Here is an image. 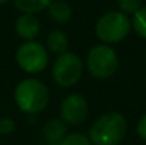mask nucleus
<instances>
[{"label": "nucleus", "instance_id": "obj_1", "mask_svg": "<svg viewBox=\"0 0 146 145\" xmlns=\"http://www.w3.org/2000/svg\"><path fill=\"white\" fill-rule=\"evenodd\" d=\"M126 131V118L118 111H109L91 125L88 138L92 145H119L123 141Z\"/></svg>", "mask_w": 146, "mask_h": 145}, {"label": "nucleus", "instance_id": "obj_2", "mask_svg": "<svg viewBox=\"0 0 146 145\" xmlns=\"http://www.w3.org/2000/svg\"><path fill=\"white\" fill-rule=\"evenodd\" d=\"M50 101L47 86L38 78H24L14 88V102L27 115L40 114Z\"/></svg>", "mask_w": 146, "mask_h": 145}, {"label": "nucleus", "instance_id": "obj_3", "mask_svg": "<svg viewBox=\"0 0 146 145\" xmlns=\"http://www.w3.org/2000/svg\"><path fill=\"white\" fill-rule=\"evenodd\" d=\"M132 30L129 16L119 10H111L102 14L95 24V36L102 44H115L125 40Z\"/></svg>", "mask_w": 146, "mask_h": 145}, {"label": "nucleus", "instance_id": "obj_4", "mask_svg": "<svg viewBox=\"0 0 146 145\" xmlns=\"http://www.w3.org/2000/svg\"><path fill=\"white\" fill-rule=\"evenodd\" d=\"M119 65V58L115 48L108 44H97L88 51L87 68L90 74L98 80L111 78Z\"/></svg>", "mask_w": 146, "mask_h": 145}, {"label": "nucleus", "instance_id": "obj_5", "mask_svg": "<svg viewBox=\"0 0 146 145\" xmlns=\"http://www.w3.org/2000/svg\"><path fill=\"white\" fill-rule=\"evenodd\" d=\"M82 73H84L82 60L71 51L57 55L51 70L55 84L64 88H70L75 86L81 80Z\"/></svg>", "mask_w": 146, "mask_h": 145}, {"label": "nucleus", "instance_id": "obj_6", "mask_svg": "<svg viewBox=\"0 0 146 145\" xmlns=\"http://www.w3.org/2000/svg\"><path fill=\"white\" fill-rule=\"evenodd\" d=\"M17 65L27 74H38L48 65V51L40 41H24L16 51Z\"/></svg>", "mask_w": 146, "mask_h": 145}, {"label": "nucleus", "instance_id": "obj_7", "mask_svg": "<svg viewBox=\"0 0 146 145\" xmlns=\"http://www.w3.org/2000/svg\"><path fill=\"white\" fill-rule=\"evenodd\" d=\"M88 101L87 98L78 93H71L62 98L60 104V120L65 125H80L88 117Z\"/></svg>", "mask_w": 146, "mask_h": 145}, {"label": "nucleus", "instance_id": "obj_8", "mask_svg": "<svg viewBox=\"0 0 146 145\" xmlns=\"http://www.w3.org/2000/svg\"><path fill=\"white\" fill-rule=\"evenodd\" d=\"M14 30H16V34L21 40L33 41L40 34L41 24H40V20L37 19L36 14H26V13H23L21 16L17 17V20L14 23Z\"/></svg>", "mask_w": 146, "mask_h": 145}, {"label": "nucleus", "instance_id": "obj_9", "mask_svg": "<svg viewBox=\"0 0 146 145\" xmlns=\"http://www.w3.org/2000/svg\"><path fill=\"white\" fill-rule=\"evenodd\" d=\"M43 137L50 145H57L67 135V125L60 118L48 120L43 127Z\"/></svg>", "mask_w": 146, "mask_h": 145}, {"label": "nucleus", "instance_id": "obj_10", "mask_svg": "<svg viewBox=\"0 0 146 145\" xmlns=\"http://www.w3.org/2000/svg\"><path fill=\"white\" fill-rule=\"evenodd\" d=\"M68 47H70V40H68V36L62 30H52L47 36V40H46L47 51L60 55V54L67 53Z\"/></svg>", "mask_w": 146, "mask_h": 145}, {"label": "nucleus", "instance_id": "obj_11", "mask_svg": "<svg viewBox=\"0 0 146 145\" xmlns=\"http://www.w3.org/2000/svg\"><path fill=\"white\" fill-rule=\"evenodd\" d=\"M47 11L50 19L58 24L68 23L72 16V10L65 0H52L51 4L47 7Z\"/></svg>", "mask_w": 146, "mask_h": 145}, {"label": "nucleus", "instance_id": "obj_12", "mask_svg": "<svg viewBox=\"0 0 146 145\" xmlns=\"http://www.w3.org/2000/svg\"><path fill=\"white\" fill-rule=\"evenodd\" d=\"M17 10L26 14H37L43 10H47L52 0H13Z\"/></svg>", "mask_w": 146, "mask_h": 145}, {"label": "nucleus", "instance_id": "obj_13", "mask_svg": "<svg viewBox=\"0 0 146 145\" xmlns=\"http://www.w3.org/2000/svg\"><path fill=\"white\" fill-rule=\"evenodd\" d=\"M132 29L135 33L146 40V6H142L132 17Z\"/></svg>", "mask_w": 146, "mask_h": 145}, {"label": "nucleus", "instance_id": "obj_14", "mask_svg": "<svg viewBox=\"0 0 146 145\" xmlns=\"http://www.w3.org/2000/svg\"><path fill=\"white\" fill-rule=\"evenodd\" d=\"M57 145H92L88 135L82 132H71L67 134Z\"/></svg>", "mask_w": 146, "mask_h": 145}, {"label": "nucleus", "instance_id": "obj_15", "mask_svg": "<svg viewBox=\"0 0 146 145\" xmlns=\"http://www.w3.org/2000/svg\"><path fill=\"white\" fill-rule=\"evenodd\" d=\"M116 4L119 11L126 16H133L142 7V0H116Z\"/></svg>", "mask_w": 146, "mask_h": 145}, {"label": "nucleus", "instance_id": "obj_16", "mask_svg": "<svg viewBox=\"0 0 146 145\" xmlns=\"http://www.w3.org/2000/svg\"><path fill=\"white\" fill-rule=\"evenodd\" d=\"M14 130H16L14 120H11L9 117L0 118V135H10L14 132Z\"/></svg>", "mask_w": 146, "mask_h": 145}, {"label": "nucleus", "instance_id": "obj_17", "mask_svg": "<svg viewBox=\"0 0 146 145\" xmlns=\"http://www.w3.org/2000/svg\"><path fill=\"white\" fill-rule=\"evenodd\" d=\"M136 132H138L141 140L146 141V112L141 117V120L136 124Z\"/></svg>", "mask_w": 146, "mask_h": 145}, {"label": "nucleus", "instance_id": "obj_18", "mask_svg": "<svg viewBox=\"0 0 146 145\" xmlns=\"http://www.w3.org/2000/svg\"><path fill=\"white\" fill-rule=\"evenodd\" d=\"M9 0H0V4H4V3H7Z\"/></svg>", "mask_w": 146, "mask_h": 145}]
</instances>
